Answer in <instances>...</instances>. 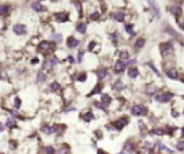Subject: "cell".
<instances>
[{
	"label": "cell",
	"mask_w": 184,
	"mask_h": 154,
	"mask_svg": "<svg viewBox=\"0 0 184 154\" xmlns=\"http://www.w3.org/2000/svg\"><path fill=\"white\" fill-rule=\"evenodd\" d=\"M173 52H174V45H173V42H163V43H160V53H161V56L163 58H168L170 55H173Z\"/></svg>",
	"instance_id": "6da1fadb"
},
{
	"label": "cell",
	"mask_w": 184,
	"mask_h": 154,
	"mask_svg": "<svg viewBox=\"0 0 184 154\" xmlns=\"http://www.w3.org/2000/svg\"><path fill=\"white\" fill-rule=\"evenodd\" d=\"M131 114L134 117H144V115L148 114V108L142 104H134L131 107Z\"/></svg>",
	"instance_id": "7a4b0ae2"
},
{
	"label": "cell",
	"mask_w": 184,
	"mask_h": 154,
	"mask_svg": "<svg viewBox=\"0 0 184 154\" xmlns=\"http://www.w3.org/2000/svg\"><path fill=\"white\" fill-rule=\"evenodd\" d=\"M154 97H155V101H157L158 104H167V102H170V101L174 98L173 92H170V91L161 92V94H155Z\"/></svg>",
	"instance_id": "3957f363"
},
{
	"label": "cell",
	"mask_w": 184,
	"mask_h": 154,
	"mask_svg": "<svg viewBox=\"0 0 184 154\" xmlns=\"http://www.w3.org/2000/svg\"><path fill=\"white\" fill-rule=\"evenodd\" d=\"M128 122H130V118L124 115V117H119V118H117V120L112 122V125H114V128H115L117 131H121V130H122V128H124V127L128 124Z\"/></svg>",
	"instance_id": "277c9868"
},
{
	"label": "cell",
	"mask_w": 184,
	"mask_h": 154,
	"mask_svg": "<svg viewBox=\"0 0 184 154\" xmlns=\"http://www.w3.org/2000/svg\"><path fill=\"white\" fill-rule=\"evenodd\" d=\"M37 49L43 53H49L52 49H53V43L49 42V40H42L39 45H37Z\"/></svg>",
	"instance_id": "5b68a950"
},
{
	"label": "cell",
	"mask_w": 184,
	"mask_h": 154,
	"mask_svg": "<svg viewBox=\"0 0 184 154\" xmlns=\"http://www.w3.org/2000/svg\"><path fill=\"white\" fill-rule=\"evenodd\" d=\"M127 62L124 61V59H118V61H115V64H114V72L115 73H122L125 69H127Z\"/></svg>",
	"instance_id": "8992f818"
},
{
	"label": "cell",
	"mask_w": 184,
	"mask_h": 154,
	"mask_svg": "<svg viewBox=\"0 0 184 154\" xmlns=\"http://www.w3.org/2000/svg\"><path fill=\"white\" fill-rule=\"evenodd\" d=\"M170 13L171 15H174V17L178 20L181 15H183V9H181V4H173L171 7H170Z\"/></svg>",
	"instance_id": "52a82bcc"
},
{
	"label": "cell",
	"mask_w": 184,
	"mask_h": 154,
	"mask_svg": "<svg viewBox=\"0 0 184 154\" xmlns=\"http://www.w3.org/2000/svg\"><path fill=\"white\" fill-rule=\"evenodd\" d=\"M69 19H70V16H69L68 12H58V13H55V20L59 22V23H66Z\"/></svg>",
	"instance_id": "ba28073f"
},
{
	"label": "cell",
	"mask_w": 184,
	"mask_h": 154,
	"mask_svg": "<svg viewBox=\"0 0 184 154\" xmlns=\"http://www.w3.org/2000/svg\"><path fill=\"white\" fill-rule=\"evenodd\" d=\"M148 6H150V9L152 10V15L157 17V19H160L161 12H160V7H158V4L155 3V0H148Z\"/></svg>",
	"instance_id": "9c48e42d"
},
{
	"label": "cell",
	"mask_w": 184,
	"mask_h": 154,
	"mask_svg": "<svg viewBox=\"0 0 184 154\" xmlns=\"http://www.w3.org/2000/svg\"><path fill=\"white\" fill-rule=\"evenodd\" d=\"M56 65H58V61L53 59V58H49V59H46V61L43 62V69H46V71H53V69L56 68Z\"/></svg>",
	"instance_id": "30bf717a"
},
{
	"label": "cell",
	"mask_w": 184,
	"mask_h": 154,
	"mask_svg": "<svg viewBox=\"0 0 184 154\" xmlns=\"http://www.w3.org/2000/svg\"><path fill=\"white\" fill-rule=\"evenodd\" d=\"M66 45L69 49H73V48H78V46L81 45V40L76 39V37H73V36H69L66 40Z\"/></svg>",
	"instance_id": "8fae6325"
},
{
	"label": "cell",
	"mask_w": 184,
	"mask_h": 154,
	"mask_svg": "<svg viewBox=\"0 0 184 154\" xmlns=\"http://www.w3.org/2000/svg\"><path fill=\"white\" fill-rule=\"evenodd\" d=\"M122 151H125V153H128V154L135 151V143L133 140H127V141L124 143V150H122Z\"/></svg>",
	"instance_id": "7c38bea8"
},
{
	"label": "cell",
	"mask_w": 184,
	"mask_h": 154,
	"mask_svg": "<svg viewBox=\"0 0 184 154\" xmlns=\"http://www.w3.org/2000/svg\"><path fill=\"white\" fill-rule=\"evenodd\" d=\"M101 102L104 105V108L106 109L108 107H111V104H112V98L108 95V94H101Z\"/></svg>",
	"instance_id": "4fadbf2b"
},
{
	"label": "cell",
	"mask_w": 184,
	"mask_h": 154,
	"mask_svg": "<svg viewBox=\"0 0 184 154\" xmlns=\"http://www.w3.org/2000/svg\"><path fill=\"white\" fill-rule=\"evenodd\" d=\"M13 33L17 35V36H22V35L26 33V28H25V25H20V23H17L13 26Z\"/></svg>",
	"instance_id": "5bb4252c"
},
{
	"label": "cell",
	"mask_w": 184,
	"mask_h": 154,
	"mask_svg": "<svg viewBox=\"0 0 184 154\" xmlns=\"http://www.w3.org/2000/svg\"><path fill=\"white\" fill-rule=\"evenodd\" d=\"M166 75L170 79H178V71L176 68H167L166 69Z\"/></svg>",
	"instance_id": "9a60e30c"
},
{
	"label": "cell",
	"mask_w": 184,
	"mask_h": 154,
	"mask_svg": "<svg viewBox=\"0 0 184 154\" xmlns=\"http://www.w3.org/2000/svg\"><path fill=\"white\" fill-rule=\"evenodd\" d=\"M112 88L117 91V92H122L125 88H127V85L124 84V81H121V79H117L115 82H114V85H112Z\"/></svg>",
	"instance_id": "2e32d148"
},
{
	"label": "cell",
	"mask_w": 184,
	"mask_h": 154,
	"mask_svg": "<svg viewBox=\"0 0 184 154\" xmlns=\"http://www.w3.org/2000/svg\"><path fill=\"white\" fill-rule=\"evenodd\" d=\"M30 7L33 9L35 12H39V13H40V12H45V10H46V7H45V6H43V4H42L40 1H33V3L30 4Z\"/></svg>",
	"instance_id": "e0dca14e"
},
{
	"label": "cell",
	"mask_w": 184,
	"mask_h": 154,
	"mask_svg": "<svg viewBox=\"0 0 184 154\" xmlns=\"http://www.w3.org/2000/svg\"><path fill=\"white\" fill-rule=\"evenodd\" d=\"M81 118L88 122V121L95 120V114H94L92 111H85V112H82V114H81Z\"/></svg>",
	"instance_id": "ac0fdd59"
},
{
	"label": "cell",
	"mask_w": 184,
	"mask_h": 154,
	"mask_svg": "<svg viewBox=\"0 0 184 154\" xmlns=\"http://www.w3.org/2000/svg\"><path fill=\"white\" fill-rule=\"evenodd\" d=\"M46 79H48V73H46V72H43V71L37 72V75H36V82H37V84L46 82Z\"/></svg>",
	"instance_id": "d6986e66"
},
{
	"label": "cell",
	"mask_w": 184,
	"mask_h": 154,
	"mask_svg": "<svg viewBox=\"0 0 184 154\" xmlns=\"http://www.w3.org/2000/svg\"><path fill=\"white\" fill-rule=\"evenodd\" d=\"M97 76H98L99 81H104V79L108 76V69L106 68H99L98 71H97Z\"/></svg>",
	"instance_id": "ffe728a7"
},
{
	"label": "cell",
	"mask_w": 184,
	"mask_h": 154,
	"mask_svg": "<svg viewBox=\"0 0 184 154\" xmlns=\"http://www.w3.org/2000/svg\"><path fill=\"white\" fill-rule=\"evenodd\" d=\"M43 134H46V136H50V134H53L55 133V127L53 125H49V124H46V125H43L42 127V130H40Z\"/></svg>",
	"instance_id": "44dd1931"
},
{
	"label": "cell",
	"mask_w": 184,
	"mask_h": 154,
	"mask_svg": "<svg viewBox=\"0 0 184 154\" xmlns=\"http://www.w3.org/2000/svg\"><path fill=\"white\" fill-rule=\"evenodd\" d=\"M102 85H104V84L99 81V82L97 84V86H95V88H94V89L89 92V97H92V95H97V94H101V92H102Z\"/></svg>",
	"instance_id": "7402d4cb"
},
{
	"label": "cell",
	"mask_w": 184,
	"mask_h": 154,
	"mask_svg": "<svg viewBox=\"0 0 184 154\" xmlns=\"http://www.w3.org/2000/svg\"><path fill=\"white\" fill-rule=\"evenodd\" d=\"M157 91H158V88L154 85V84H150V85L145 88V92H147V95H155V94H157Z\"/></svg>",
	"instance_id": "603a6c76"
},
{
	"label": "cell",
	"mask_w": 184,
	"mask_h": 154,
	"mask_svg": "<svg viewBox=\"0 0 184 154\" xmlns=\"http://www.w3.org/2000/svg\"><path fill=\"white\" fill-rule=\"evenodd\" d=\"M144 45H145V39L144 37H138L137 39V42H135V51H140V49H142L144 48Z\"/></svg>",
	"instance_id": "cb8c5ba5"
},
{
	"label": "cell",
	"mask_w": 184,
	"mask_h": 154,
	"mask_svg": "<svg viewBox=\"0 0 184 154\" xmlns=\"http://www.w3.org/2000/svg\"><path fill=\"white\" fill-rule=\"evenodd\" d=\"M138 75H140V69H138V68L133 66V68L128 69V76H130V78H133V79H134V78H137Z\"/></svg>",
	"instance_id": "d4e9b609"
},
{
	"label": "cell",
	"mask_w": 184,
	"mask_h": 154,
	"mask_svg": "<svg viewBox=\"0 0 184 154\" xmlns=\"http://www.w3.org/2000/svg\"><path fill=\"white\" fill-rule=\"evenodd\" d=\"M114 20L115 22H124L125 20V13L124 12H115L114 13Z\"/></svg>",
	"instance_id": "484cf974"
},
{
	"label": "cell",
	"mask_w": 184,
	"mask_h": 154,
	"mask_svg": "<svg viewBox=\"0 0 184 154\" xmlns=\"http://www.w3.org/2000/svg\"><path fill=\"white\" fill-rule=\"evenodd\" d=\"M166 133H167L166 128H161V127H157V128H154L151 131V134H154V136H164Z\"/></svg>",
	"instance_id": "4316f807"
},
{
	"label": "cell",
	"mask_w": 184,
	"mask_h": 154,
	"mask_svg": "<svg viewBox=\"0 0 184 154\" xmlns=\"http://www.w3.org/2000/svg\"><path fill=\"white\" fill-rule=\"evenodd\" d=\"M49 89H50V92H58V91L61 89V84H59L58 81H53L49 85Z\"/></svg>",
	"instance_id": "83f0119b"
},
{
	"label": "cell",
	"mask_w": 184,
	"mask_h": 154,
	"mask_svg": "<svg viewBox=\"0 0 184 154\" xmlns=\"http://www.w3.org/2000/svg\"><path fill=\"white\" fill-rule=\"evenodd\" d=\"M58 154H70V147H69L68 144H62L61 148H59V151H58Z\"/></svg>",
	"instance_id": "f1b7e54d"
},
{
	"label": "cell",
	"mask_w": 184,
	"mask_h": 154,
	"mask_svg": "<svg viewBox=\"0 0 184 154\" xmlns=\"http://www.w3.org/2000/svg\"><path fill=\"white\" fill-rule=\"evenodd\" d=\"M6 127H7V128H17L16 120H15V118H7V121H6Z\"/></svg>",
	"instance_id": "f546056e"
},
{
	"label": "cell",
	"mask_w": 184,
	"mask_h": 154,
	"mask_svg": "<svg viewBox=\"0 0 184 154\" xmlns=\"http://www.w3.org/2000/svg\"><path fill=\"white\" fill-rule=\"evenodd\" d=\"M9 10H10V6L9 4H1V7H0V13L3 15V16H7V13H9Z\"/></svg>",
	"instance_id": "4dcf8cb0"
},
{
	"label": "cell",
	"mask_w": 184,
	"mask_h": 154,
	"mask_svg": "<svg viewBox=\"0 0 184 154\" xmlns=\"http://www.w3.org/2000/svg\"><path fill=\"white\" fill-rule=\"evenodd\" d=\"M138 127H140V131H141V134H147L148 133V127L142 122V121H140L138 122Z\"/></svg>",
	"instance_id": "1f68e13d"
},
{
	"label": "cell",
	"mask_w": 184,
	"mask_h": 154,
	"mask_svg": "<svg viewBox=\"0 0 184 154\" xmlns=\"http://www.w3.org/2000/svg\"><path fill=\"white\" fill-rule=\"evenodd\" d=\"M76 32L84 35L85 32H86V25H85V23H78V25H76Z\"/></svg>",
	"instance_id": "d6a6232c"
},
{
	"label": "cell",
	"mask_w": 184,
	"mask_h": 154,
	"mask_svg": "<svg viewBox=\"0 0 184 154\" xmlns=\"http://www.w3.org/2000/svg\"><path fill=\"white\" fill-rule=\"evenodd\" d=\"M98 49H99V46H98V43H97V42H94V40H92V42H89V45H88V51H98Z\"/></svg>",
	"instance_id": "836d02e7"
},
{
	"label": "cell",
	"mask_w": 184,
	"mask_h": 154,
	"mask_svg": "<svg viewBox=\"0 0 184 154\" xmlns=\"http://www.w3.org/2000/svg\"><path fill=\"white\" fill-rule=\"evenodd\" d=\"M86 78H88V75H86L85 72H79L78 76H76V81H78V82H85Z\"/></svg>",
	"instance_id": "e575fe53"
},
{
	"label": "cell",
	"mask_w": 184,
	"mask_h": 154,
	"mask_svg": "<svg viewBox=\"0 0 184 154\" xmlns=\"http://www.w3.org/2000/svg\"><path fill=\"white\" fill-rule=\"evenodd\" d=\"M157 146H158V150H160V151H164V153L173 154V151H171V150H170V148H168V147H166V146H164V144H161V143H158V144H157Z\"/></svg>",
	"instance_id": "d590c367"
},
{
	"label": "cell",
	"mask_w": 184,
	"mask_h": 154,
	"mask_svg": "<svg viewBox=\"0 0 184 154\" xmlns=\"http://www.w3.org/2000/svg\"><path fill=\"white\" fill-rule=\"evenodd\" d=\"M43 151H45V154H55L56 153L55 147H52V146H46V147L43 148Z\"/></svg>",
	"instance_id": "8d00e7d4"
},
{
	"label": "cell",
	"mask_w": 184,
	"mask_h": 154,
	"mask_svg": "<svg viewBox=\"0 0 184 154\" xmlns=\"http://www.w3.org/2000/svg\"><path fill=\"white\" fill-rule=\"evenodd\" d=\"M125 32L128 35H131V36H134V29H133V25L131 23H128V25H125Z\"/></svg>",
	"instance_id": "74e56055"
},
{
	"label": "cell",
	"mask_w": 184,
	"mask_h": 154,
	"mask_svg": "<svg viewBox=\"0 0 184 154\" xmlns=\"http://www.w3.org/2000/svg\"><path fill=\"white\" fill-rule=\"evenodd\" d=\"M152 153V148H148V147H142V148H140V151L137 154H150Z\"/></svg>",
	"instance_id": "f35d334b"
},
{
	"label": "cell",
	"mask_w": 184,
	"mask_h": 154,
	"mask_svg": "<svg viewBox=\"0 0 184 154\" xmlns=\"http://www.w3.org/2000/svg\"><path fill=\"white\" fill-rule=\"evenodd\" d=\"M147 66H148V68H151V71H152L155 75H158V76H160V72H158V69L154 66V64H152V62H147Z\"/></svg>",
	"instance_id": "ab89813d"
},
{
	"label": "cell",
	"mask_w": 184,
	"mask_h": 154,
	"mask_svg": "<svg viewBox=\"0 0 184 154\" xmlns=\"http://www.w3.org/2000/svg\"><path fill=\"white\" fill-rule=\"evenodd\" d=\"M176 148H177L178 151H184V140L177 141V144H176Z\"/></svg>",
	"instance_id": "60d3db41"
},
{
	"label": "cell",
	"mask_w": 184,
	"mask_h": 154,
	"mask_svg": "<svg viewBox=\"0 0 184 154\" xmlns=\"http://www.w3.org/2000/svg\"><path fill=\"white\" fill-rule=\"evenodd\" d=\"M73 6L76 7V10H78L79 16H82V6H81V3H79V1H73Z\"/></svg>",
	"instance_id": "b9f144b4"
},
{
	"label": "cell",
	"mask_w": 184,
	"mask_h": 154,
	"mask_svg": "<svg viewBox=\"0 0 184 154\" xmlns=\"http://www.w3.org/2000/svg\"><path fill=\"white\" fill-rule=\"evenodd\" d=\"M130 53L127 51H119V59H128Z\"/></svg>",
	"instance_id": "7bdbcfd3"
},
{
	"label": "cell",
	"mask_w": 184,
	"mask_h": 154,
	"mask_svg": "<svg viewBox=\"0 0 184 154\" xmlns=\"http://www.w3.org/2000/svg\"><path fill=\"white\" fill-rule=\"evenodd\" d=\"M20 105H22V101H20V98H19V97H16V98H15V102H13V107H15L16 109H19V108H20Z\"/></svg>",
	"instance_id": "ee69618b"
},
{
	"label": "cell",
	"mask_w": 184,
	"mask_h": 154,
	"mask_svg": "<svg viewBox=\"0 0 184 154\" xmlns=\"http://www.w3.org/2000/svg\"><path fill=\"white\" fill-rule=\"evenodd\" d=\"M144 147L154 148V141H151V140H145V141H144Z\"/></svg>",
	"instance_id": "f6af8a7d"
},
{
	"label": "cell",
	"mask_w": 184,
	"mask_h": 154,
	"mask_svg": "<svg viewBox=\"0 0 184 154\" xmlns=\"http://www.w3.org/2000/svg\"><path fill=\"white\" fill-rule=\"evenodd\" d=\"M53 40H55V42H58V43H61V42H62V35H61V33L53 35Z\"/></svg>",
	"instance_id": "bcb514c9"
},
{
	"label": "cell",
	"mask_w": 184,
	"mask_h": 154,
	"mask_svg": "<svg viewBox=\"0 0 184 154\" xmlns=\"http://www.w3.org/2000/svg\"><path fill=\"white\" fill-rule=\"evenodd\" d=\"M99 12H94V13H92V15H91V20H98V19H99Z\"/></svg>",
	"instance_id": "7dc6e473"
},
{
	"label": "cell",
	"mask_w": 184,
	"mask_h": 154,
	"mask_svg": "<svg viewBox=\"0 0 184 154\" xmlns=\"http://www.w3.org/2000/svg\"><path fill=\"white\" fill-rule=\"evenodd\" d=\"M135 64H137V59H135V58H131L130 61H127V65H128V66H133Z\"/></svg>",
	"instance_id": "c3c4849f"
},
{
	"label": "cell",
	"mask_w": 184,
	"mask_h": 154,
	"mask_svg": "<svg viewBox=\"0 0 184 154\" xmlns=\"http://www.w3.org/2000/svg\"><path fill=\"white\" fill-rule=\"evenodd\" d=\"M84 61V51H79L78 53V62H82Z\"/></svg>",
	"instance_id": "681fc988"
},
{
	"label": "cell",
	"mask_w": 184,
	"mask_h": 154,
	"mask_svg": "<svg viewBox=\"0 0 184 154\" xmlns=\"http://www.w3.org/2000/svg\"><path fill=\"white\" fill-rule=\"evenodd\" d=\"M30 64H32V65H37V64H39V59H37V58H32Z\"/></svg>",
	"instance_id": "f907efd6"
},
{
	"label": "cell",
	"mask_w": 184,
	"mask_h": 154,
	"mask_svg": "<svg viewBox=\"0 0 184 154\" xmlns=\"http://www.w3.org/2000/svg\"><path fill=\"white\" fill-rule=\"evenodd\" d=\"M66 61L69 62V64H73V62H75V58H73V56H68Z\"/></svg>",
	"instance_id": "816d5d0a"
},
{
	"label": "cell",
	"mask_w": 184,
	"mask_h": 154,
	"mask_svg": "<svg viewBox=\"0 0 184 154\" xmlns=\"http://www.w3.org/2000/svg\"><path fill=\"white\" fill-rule=\"evenodd\" d=\"M9 146H10V148H15V147H16V143H12V141H10Z\"/></svg>",
	"instance_id": "f5cc1de1"
},
{
	"label": "cell",
	"mask_w": 184,
	"mask_h": 154,
	"mask_svg": "<svg viewBox=\"0 0 184 154\" xmlns=\"http://www.w3.org/2000/svg\"><path fill=\"white\" fill-rule=\"evenodd\" d=\"M174 3H176V4H181V3H183V0H174Z\"/></svg>",
	"instance_id": "db71d44e"
},
{
	"label": "cell",
	"mask_w": 184,
	"mask_h": 154,
	"mask_svg": "<svg viewBox=\"0 0 184 154\" xmlns=\"http://www.w3.org/2000/svg\"><path fill=\"white\" fill-rule=\"evenodd\" d=\"M97 154H108L106 151H104V150H98V153Z\"/></svg>",
	"instance_id": "11a10c76"
},
{
	"label": "cell",
	"mask_w": 184,
	"mask_h": 154,
	"mask_svg": "<svg viewBox=\"0 0 184 154\" xmlns=\"http://www.w3.org/2000/svg\"><path fill=\"white\" fill-rule=\"evenodd\" d=\"M180 28H181V30H184V20L183 22H180Z\"/></svg>",
	"instance_id": "9f6ffc18"
},
{
	"label": "cell",
	"mask_w": 184,
	"mask_h": 154,
	"mask_svg": "<svg viewBox=\"0 0 184 154\" xmlns=\"http://www.w3.org/2000/svg\"><path fill=\"white\" fill-rule=\"evenodd\" d=\"M181 136L184 137V128H181Z\"/></svg>",
	"instance_id": "6f0895ef"
},
{
	"label": "cell",
	"mask_w": 184,
	"mask_h": 154,
	"mask_svg": "<svg viewBox=\"0 0 184 154\" xmlns=\"http://www.w3.org/2000/svg\"><path fill=\"white\" fill-rule=\"evenodd\" d=\"M119 154H128V153H125V151H121V153H119Z\"/></svg>",
	"instance_id": "680465c9"
},
{
	"label": "cell",
	"mask_w": 184,
	"mask_h": 154,
	"mask_svg": "<svg viewBox=\"0 0 184 154\" xmlns=\"http://www.w3.org/2000/svg\"><path fill=\"white\" fill-rule=\"evenodd\" d=\"M181 81H183V82H184V76H183V78H181Z\"/></svg>",
	"instance_id": "91938a15"
},
{
	"label": "cell",
	"mask_w": 184,
	"mask_h": 154,
	"mask_svg": "<svg viewBox=\"0 0 184 154\" xmlns=\"http://www.w3.org/2000/svg\"><path fill=\"white\" fill-rule=\"evenodd\" d=\"M155 154H161V153H155Z\"/></svg>",
	"instance_id": "94428289"
}]
</instances>
